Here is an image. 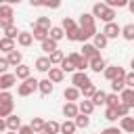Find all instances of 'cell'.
Wrapping results in <instances>:
<instances>
[{
  "mask_svg": "<svg viewBox=\"0 0 134 134\" xmlns=\"http://www.w3.org/2000/svg\"><path fill=\"white\" fill-rule=\"evenodd\" d=\"M38 82L40 80H36V77H27V80H23L19 86H17V94L19 96H29V94H34L36 90H38Z\"/></svg>",
  "mask_w": 134,
  "mask_h": 134,
  "instance_id": "6da1fadb",
  "label": "cell"
},
{
  "mask_svg": "<svg viewBox=\"0 0 134 134\" xmlns=\"http://www.w3.org/2000/svg\"><path fill=\"white\" fill-rule=\"evenodd\" d=\"M71 84H73L77 90H82V88H86V86L92 84V82H90V77H88L86 71H73V75H71Z\"/></svg>",
  "mask_w": 134,
  "mask_h": 134,
  "instance_id": "7a4b0ae2",
  "label": "cell"
},
{
  "mask_svg": "<svg viewBox=\"0 0 134 134\" xmlns=\"http://www.w3.org/2000/svg\"><path fill=\"white\" fill-rule=\"evenodd\" d=\"M67 59L75 65V71H86L88 67H90V63H88V59H84L80 52H71V54H67Z\"/></svg>",
  "mask_w": 134,
  "mask_h": 134,
  "instance_id": "3957f363",
  "label": "cell"
},
{
  "mask_svg": "<svg viewBox=\"0 0 134 134\" xmlns=\"http://www.w3.org/2000/svg\"><path fill=\"white\" fill-rule=\"evenodd\" d=\"M103 34L107 36V40L119 38V36H121V25H117L115 21H111V23H105V27H103Z\"/></svg>",
  "mask_w": 134,
  "mask_h": 134,
  "instance_id": "277c9868",
  "label": "cell"
},
{
  "mask_svg": "<svg viewBox=\"0 0 134 134\" xmlns=\"http://www.w3.org/2000/svg\"><path fill=\"white\" fill-rule=\"evenodd\" d=\"M84 59H88V61H92V59H96V57H100V52H98V48L94 46V44H90V42H84V46H82V52H80Z\"/></svg>",
  "mask_w": 134,
  "mask_h": 134,
  "instance_id": "5b68a950",
  "label": "cell"
},
{
  "mask_svg": "<svg viewBox=\"0 0 134 134\" xmlns=\"http://www.w3.org/2000/svg\"><path fill=\"white\" fill-rule=\"evenodd\" d=\"M15 84H17L15 73H2L0 75V90H10Z\"/></svg>",
  "mask_w": 134,
  "mask_h": 134,
  "instance_id": "8992f818",
  "label": "cell"
},
{
  "mask_svg": "<svg viewBox=\"0 0 134 134\" xmlns=\"http://www.w3.org/2000/svg\"><path fill=\"white\" fill-rule=\"evenodd\" d=\"M119 103H124V105H128L130 109L134 107V90L132 88H124L121 92H119Z\"/></svg>",
  "mask_w": 134,
  "mask_h": 134,
  "instance_id": "52a82bcc",
  "label": "cell"
},
{
  "mask_svg": "<svg viewBox=\"0 0 134 134\" xmlns=\"http://www.w3.org/2000/svg\"><path fill=\"white\" fill-rule=\"evenodd\" d=\"M6 61H8V65H10V67H17V65H21V63H23V52L15 48V50H10V52L6 54Z\"/></svg>",
  "mask_w": 134,
  "mask_h": 134,
  "instance_id": "ba28073f",
  "label": "cell"
},
{
  "mask_svg": "<svg viewBox=\"0 0 134 134\" xmlns=\"http://www.w3.org/2000/svg\"><path fill=\"white\" fill-rule=\"evenodd\" d=\"M38 90H40V94H42V96H48V94H52L54 84H52L48 77H44V80H40V82H38Z\"/></svg>",
  "mask_w": 134,
  "mask_h": 134,
  "instance_id": "9c48e42d",
  "label": "cell"
},
{
  "mask_svg": "<svg viewBox=\"0 0 134 134\" xmlns=\"http://www.w3.org/2000/svg\"><path fill=\"white\" fill-rule=\"evenodd\" d=\"M77 27H82V29H86V27H96L92 13H82V15H80V23H77Z\"/></svg>",
  "mask_w": 134,
  "mask_h": 134,
  "instance_id": "30bf717a",
  "label": "cell"
},
{
  "mask_svg": "<svg viewBox=\"0 0 134 134\" xmlns=\"http://www.w3.org/2000/svg\"><path fill=\"white\" fill-rule=\"evenodd\" d=\"M29 75H31V67H29V65L21 63V65L15 67V77H17V80H27Z\"/></svg>",
  "mask_w": 134,
  "mask_h": 134,
  "instance_id": "8fae6325",
  "label": "cell"
},
{
  "mask_svg": "<svg viewBox=\"0 0 134 134\" xmlns=\"http://www.w3.org/2000/svg\"><path fill=\"white\" fill-rule=\"evenodd\" d=\"M46 73H48V80H50L52 84H59V82H63V77H65V73H63L61 67H50Z\"/></svg>",
  "mask_w": 134,
  "mask_h": 134,
  "instance_id": "7c38bea8",
  "label": "cell"
},
{
  "mask_svg": "<svg viewBox=\"0 0 134 134\" xmlns=\"http://www.w3.org/2000/svg\"><path fill=\"white\" fill-rule=\"evenodd\" d=\"M119 130L121 132H128V134H134V117H130V115L121 117L119 119Z\"/></svg>",
  "mask_w": 134,
  "mask_h": 134,
  "instance_id": "4fadbf2b",
  "label": "cell"
},
{
  "mask_svg": "<svg viewBox=\"0 0 134 134\" xmlns=\"http://www.w3.org/2000/svg\"><path fill=\"white\" fill-rule=\"evenodd\" d=\"M88 63H90L88 69H92L94 73H100V71H105V67H107V61H105L103 57H96V59H92V61H88Z\"/></svg>",
  "mask_w": 134,
  "mask_h": 134,
  "instance_id": "5bb4252c",
  "label": "cell"
},
{
  "mask_svg": "<svg viewBox=\"0 0 134 134\" xmlns=\"http://www.w3.org/2000/svg\"><path fill=\"white\" fill-rule=\"evenodd\" d=\"M80 90L75 88V86H69V88H65V92H63V98L67 100V103H75L77 98H80Z\"/></svg>",
  "mask_w": 134,
  "mask_h": 134,
  "instance_id": "9a60e30c",
  "label": "cell"
},
{
  "mask_svg": "<svg viewBox=\"0 0 134 134\" xmlns=\"http://www.w3.org/2000/svg\"><path fill=\"white\" fill-rule=\"evenodd\" d=\"M4 121H6V130H13V132H17V130L23 126V124H21V117H19V115H15V113H13V115H8Z\"/></svg>",
  "mask_w": 134,
  "mask_h": 134,
  "instance_id": "2e32d148",
  "label": "cell"
},
{
  "mask_svg": "<svg viewBox=\"0 0 134 134\" xmlns=\"http://www.w3.org/2000/svg\"><path fill=\"white\" fill-rule=\"evenodd\" d=\"M31 42H34V36L29 31H19V36H17V44L19 46L27 48V46H31Z\"/></svg>",
  "mask_w": 134,
  "mask_h": 134,
  "instance_id": "e0dca14e",
  "label": "cell"
},
{
  "mask_svg": "<svg viewBox=\"0 0 134 134\" xmlns=\"http://www.w3.org/2000/svg\"><path fill=\"white\" fill-rule=\"evenodd\" d=\"M77 113H80V111H77V103H65V105H63V115H65L67 119H73Z\"/></svg>",
  "mask_w": 134,
  "mask_h": 134,
  "instance_id": "ac0fdd59",
  "label": "cell"
},
{
  "mask_svg": "<svg viewBox=\"0 0 134 134\" xmlns=\"http://www.w3.org/2000/svg\"><path fill=\"white\" fill-rule=\"evenodd\" d=\"M15 10L10 4H0V21H13Z\"/></svg>",
  "mask_w": 134,
  "mask_h": 134,
  "instance_id": "d6986e66",
  "label": "cell"
},
{
  "mask_svg": "<svg viewBox=\"0 0 134 134\" xmlns=\"http://www.w3.org/2000/svg\"><path fill=\"white\" fill-rule=\"evenodd\" d=\"M77 111H80V113H84V115H90V113L94 111V105H92V100H90V98H84V100H80V103H77Z\"/></svg>",
  "mask_w": 134,
  "mask_h": 134,
  "instance_id": "ffe728a7",
  "label": "cell"
},
{
  "mask_svg": "<svg viewBox=\"0 0 134 134\" xmlns=\"http://www.w3.org/2000/svg\"><path fill=\"white\" fill-rule=\"evenodd\" d=\"M92 44H94V46H96V48H98V50H100V48H105V46H107V44H109V40H107V36H105V34H103V31H100V34H98V31H96V34H94V36H92Z\"/></svg>",
  "mask_w": 134,
  "mask_h": 134,
  "instance_id": "44dd1931",
  "label": "cell"
},
{
  "mask_svg": "<svg viewBox=\"0 0 134 134\" xmlns=\"http://www.w3.org/2000/svg\"><path fill=\"white\" fill-rule=\"evenodd\" d=\"M50 67H52V65H50V59H48V57H38V59H36V69H38V71L46 73Z\"/></svg>",
  "mask_w": 134,
  "mask_h": 134,
  "instance_id": "7402d4cb",
  "label": "cell"
},
{
  "mask_svg": "<svg viewBox=\"0 0 134 134\" xmlns=\"http://www.w3.org/2000/svg\"><path fill=\"white\" fill-rule=\"evenodd\" d=\"M107 8H109V6H107L105 2H96V4L92 6V17H94V19H103V15L107 13Z\"/></svg>",
  "mask_w": 134,
  "mask_h": 134,
  "instance_id": "603a6c76",
  "label": "cell"
},
{
  "mask_svg": "<svg viewBox=\"0 0 134 134\" xmlns=\"http://www.w3.org/2000/svg\"><path fill=\"white\" fill-rule=\"evenodd\" d=\"M48 38H50V40H54V42L63 40V38H65V31H63V27H57V25H52V27L48 29Z\"/></svg>",
  "mask_w": 134,
  "mask_h": 134,
  "instance_id": "cb8c5ba5",
  "label": "cell"
},
{
  "mask_svg": "<svg viewBox=\"0 0 134 134\" xmlns=\"http://www.w3.org/2000/svg\"><path fill=\"white\" fill-rule=\"evenodd\" d=\"M40 46H42V50L44 52H54V50H59V42H54V40H50V38H46L44 42H40Z\"/></svg>",
  "mask_w": 134,
  "mask_h": 134,
  "instance_id": "d4e9b609",
  "label": "cell"
},
{
  "mask_svg": "<svg viewBox=\"0 0 134 134\" xmlns=\"http://www.w3.org/2000/svg\"><path fill=\"white\" fill-rule=\"evenodd\" d=\"M73 124H75V128H88V126H90V115L77 113V115L73 117Z\"/></svg>",
  "mask_w": 134,
  "mask_h": 134,
  "instance_id": "484cf974",
  "label": "cell"
},
{
  "mask_svg": "<svg viewBox=\"0 0 134 134\" xmlns=\"http://www.w3.org/2000/svg\"><path fill=\"white\" fill-rule=\"evenodd\" d=\"M75 124H73V119H65L63 124H61V130H59V134H75Z\"/></svg>",
  "mask_w": 134,
  "mask_h": 134,
  "instance_id": "4316f807",
  "label": "cell"
},
{
  "mask_svg": "<svg viewBox=\"0 0 134 134\" xmlns=\"http://www.w3.org/2000/svg\"><path fill=\"white\" fill-rule=\"evenodd\" d=\"M2 31H4V38H10V40H17V36H19V29H17V25H15V23L4 25V27H2Z\"/></svg>",
  "mask_w": 134,
  "mask_h": 134,
  "instance_id": "83f0119b",
  "label": "cell"
},
{
  "mask_svg": "<svg viewBox=\"0 0 134 134\" xmlns=\"http://www.w3.org/2000/svg\"><path fill=\"white\" fill-rule=\"evenodd\" d=\"M31 36H34V40H38V42H44V40L48 38V29L34 25V31H31Z\"/></svg>",
  "mask_w": 134,
  "mask_h": 134,
  "instance_id": "f1b7e54d",
  "label": "cell"
},
{
  "mask_svg": "<svg viewBox=\"0 0 134 134\" xmlns=\"http://www.w3.org/2000/svg\"><path fill=\"white\" fill-rule=\"evenodd\" d=\"M59 130H61V124L59 121H54V119L44 121V132L46 134H59Z\"/></svg>",
  "mask_w": 134,
  "mask_h": 134,
  "instance_id": "f546056e",
  "label": "cell"
},
{
  "mask_svg": "<svg viewBox=\"0 0 134 134\" xmlns=\"http://www.w3.org/2000/svg\"><path fill=\"white\" fill-rule=\"evenodd\" d=\"M121 38L128 42H134V23H128L121 27Z\"/></svg>",
  "mask_w": 134,
  "mask_h": 134,
  "instance_id": "4dcf8cb0",
  "label": "cell"
},
{
  "mask_svg": "<svg viewBox=\"0 0 134 134\" xmlns=\"http://www.w3.org/2000/svg\"><path fill=\"white\" fill-rule=\"evenodd\" d=\"M105 98H107V92H103V90H96L94 94H92V105L94 107H100V105H105Z\"/></svg>",
  "mask_w": 134,
  "mask_h": 134,
  "instance_id": "1f68e13d",
  "label": "cell"
},
{
  "mask_svg": "<svg viewBox=\"0 0 134 134\" xmlns=\"http://www.w3.org/2000/svg\"><path fill=\"white\" fill-rule=\"evenodd\" d=\"M0 50L2 52H10V50H15V40H10V38H0Z\"/></svg>",
  "mask_w": 134,
  "mask_h": 134,
  "instance_id": "d6a6232c",
  "label": "cell"
},
{
  "mask_svg": "<svg viewBox=\"0 0 134 134\" xmlns=\"http://www.w3.org/2000/svg\"><path fill=\"white\" fill-rule=\"evenodd\" d=\"M48 59H50V65L54 67V65H61V63H63L65 54H63V50H54V52H50V54H48Z\"/></svg>",
  "mask_w": 134,
  "mask_h": 134,
  "instance_id": "836d02e7",
  "label": "cell"
},
{
  "mask_svg": "<svg viewBox=\"0 0 134 134\" xmlns=\"http://www.w3.org/2000/svg\"><path fill=\"white\" fill-rule=\"evenodd\" d=\"M61 27H63V31L67 34V31H71V29H75L77 27V23L71 19V17H63V23H61Z\"/></svg>",
  "mask_w": 134,
  "mask_h": 134,
  "instance_id": "e575fe53",
  "label": "cell"
},
{
  "mask_svg": "<svg viewBox=\"0 0 134 134\" xmlns=\"http://www.w3.org/2000/svg\"><path fill=\"white\" fill-rule=\"evenodd\" d=\"M65 36H67V40H69V42H82V29H80V27H75V29L67 31Z\"/></svg>",
  "mask_w": 134,
  "mask_h": 134,
  "instance_id": "d590c367",
  "label": "cell"
},
{
  "mask_svg": "<svg viewBox=\"0 0 134 134\" xmlns=\"http://www.w3.org/2000/svg\"><path fill=\"white\" fill-rule=\"evenodd\" d=\"M0 105H15V98L8 90H0Z\"/></svg>",
  "mask_w": 134,
  "mask_h": 134,
  "instance_id": "8d00e7d4",
  "label": "cell"
},
{
  "mask_svg": "<svg viewBox=\"0 0 134 134\" xmlns=\"http://www.w3.org/2000/svg\"><path fill=\"white\" fill-rule=\"evenodd\" d=\"M29 126H31L34 132H42V130H44V119H42V117H31Z\"/></svg>",
  "mask_w": 134,
  "mask_h": 134,
  "instance_id": "74e56055",
  "label": "cell"
},
{
  "mask_svg": "<svg viewBox=\"0 0 134 134\" xmlns=\"http://www.w3.org/2000/svg\"><path fill=\"white\" fill-rule=\"evenodd\" d=\"M59 67L63 69V73H73V71H75V65H73V63H71V61H69L67 57L63 59V63H61Z\"/></svg>",
  "mask_w": 134,
  "mask_h": 134,
  "instance_id": "f35d334b",
  "label": "cell"
},
{
  "mask_svg": "<svg viewBox=\"0 0 134 134\" xmlns=\"http://www.w3.org/2000/svg\"><path fill=\"white\" fill-rule=\"evenodd\" d=\"M117 67H119V65H111V67H105V71H103L105 80H109V82H111V80L117 75Z\"/></svg>",
  "mask_w": 134,
  "mask_h": 134,
  "instance_id": "ab89813d",
  "label": "cell"
},
{
  "mask_svg": "<svg viewBox=\"0 0 134 134\" xmlns=\"http://www.w3.org/2000/svg\"><path fill=\"white\" fill-rule=\"evenodd\" d=\"M124 88H126V82H124V80H117V77H115V80H111V90H113L115 94H119Z\"/></svg>",
  "mask_w": 134,
  "mask_h": 134,
  "instance_id": "60d3db41",
  "label": "cell"
},
{
  "mask_svg": "<svg viewBox=\"0 0 134 134\" xmlns=\"http://www.w3.org/2000/svg\"><path fill=\"white\" fill-rule=\"evenodd\" d=\"M105 105H107V107H117V105H119V94H115V92L107 94V98H105Z\"/></svg>",
  "mask_w": 134,
  "mask_h": 134,
  "instance_id": "b9f144b4",
  "label": "cell"
},
{
  "mask_svg": "<svg viewBox=\"0 0 134 134\" xmlns=\"http://www.w3.org/2000/svg\"><path fill=\"white\" fill-rule=\"evenodd\" d=\"M34 25H38V27H44V29H50V27H52V23H50V17H38Z\"/></svg>",
  "mask_w": 134,
  "mask_h": 134,
  "instance_id": "7bdbcfd3",
  "label": "cell"
},
{
  "mask_svg": "<svg viewBox=\"0 0 134 134\" xmlns=\"http://www.w3.org/2000/svg\"><path fill=\"white\" fill-rule=\"evenodd\" d=\"M113 109H115V113H117V117H119V119H121V117H126V115L130 113V107H128V105H124V103H119V105H117V107H113Z\"/></svg>",
  "mask_w": 134,
  "mask_h": 134,
  "instance_id": "ee69618b",
  "label": "cell"
},
{
  "mask_svg": "<svg viewBox=\"0 0 134 134\" xmlns=\"http://www.w3.org/2000/svg\"><path fill=\"white\" fill-rule=\"evenodd\" d=\"M13 109H15V105H0V117L6 119L8 115H13Z\"/></svg>",
  "mask_w": 134,
  "mask_h": 134,
  "instance_id": "f6af8a7d",
  "label": "cell"
},
{
  "mask_svg": "<svg viewBox=\"0 0 134 134\" xmlns=\"http://www.w3.org/2000/svg\"><path fill=\"white\" fill-rule=\"evenodd\" d=\"M80 92L84 94V98H92V94L96 92V86H94V84H88V86H86V88H82Z\"/></svg>",
  "mask_w": 134,
  "mask_h": 134,
  "instance_id": "bcb514c9",
  "label": "cell"
},
{
  "mask_svg": "<svg viewBox=\"0 0 134 134\" xmlns=\"http://www.w3.org/2000/svg\"><path fill=\"white\" fill-rule=\"evenodd\" d=\"M105 119H107V121H117V113H115L113 107H107V109H105Z\"/></svg>",
  "mask_w": 134,
  "mask_h": 134,
  "instance_id": "7dc6e473",
  "label": "cell"
},
{
  "mask_svg": "<svg viewBox=\"0 0 134 134\" xmlns=\"http://www.w3.org/2000/svg\"><path fill=\"white\" fill-rule=\"evenodd\" d=\"M103 21H105V23H111V21H115V8H107V13L103 15Z\"/></svg>",
  "mask_w": 134,
  "mask_h": 134,
  "instance_id": "c3c4849f",
  "label": "cell"
},
{
  "mask_svg": "<svg viewBox=\"0 0 134 134\" xmlns=\"http://www.w3.org/2000/svg\"><path fill=\"white\" fill-rule=\"evenodd\" d=\"M42 6H46V8H59L61 0H42Z\"/></svg>",
  "mask_w": 134,
  "mask_h": 134,
  "instance_id": "681fc988",
  "label": "cell"
},
{
  "mask_svg": "<svg viewBox=\"0 0 134 134\" xmlns=\"http://www.w3.org/2000/svg\"><path fill=\"white\" fill-rule=\"evenodd\" d=\"M126 88H132L134 90V71H130V73H126Z\"/></svg>",
  "mask_w": 134,
  "mask_h": 134,
  "instance_id": "f907efd6",
  "label": "cell"
},
{
  "mask_svg": "<svg viewBox=\"0 0 134 134\" xmlns=\"http://www.w3.org/2000/svg\"><path fill=\"white\" fill-rule=\"evenodd\" d=\"M8 61H6V57H0V75L2 73H8Z\"/></svg>",
  "mask_w": 134,
  "mask_h": 134,
  "instance_id": "816d5d0a",
  "label": "cell"
},
{
  "mask_svg": "<svg viewBox=\"0 0 134 134\" xmlns=\"http://www.w3.org/2000/svg\"><path fill=\"white\" fill-rule=\"evenodd\" d=\"M98 134H121V130H119L117 126H109V128H105V130H100Z\"/></svg>",
  "mask_w": 134,
  "mask_h": 134,
  "instance_id": "f5cc1de1",
  "label": "cell"
},
{
  "mask_svg": "<svg viewBox=\"0 0 134 134\" xmlns=\"http://www.w3.org/2000/svg\"><path fill=\"white\" fill-rule=\"evenodd\" d=\"M17 134H36V132L31 130V126H21V128L17 130Z\"/></svg>",
  "mask_w": 134,
  "mask_h": 134,
  "instance_id": "db71d44e",
  "label": "cell"
},
{
  "mask_svg": "<svg viewBox=\"0 0 134 134\" xmlns=\"http://www.w3.org/2000/svg\"><path fill=\"white\" fill-rule=\"evenodd\" d=\"M121 6H128V0H117V4H115V8H121Z\"/></svg>",
  "mask_w": 134,
  "mask_h": 134,
  "instance_id": "11a10c76",
  "label": "cell"
},
{
  "mask_svg": "<svg viewBox=\"0 0 134 134\" xmlns=\"http://www.w3.org/2000/svg\"><path fill=\"white\" fill-rule=\"evenodd\" d=\"M128 10L134 15V0H128Z\"/></svg>",
  "mask_w": 134,
  "mask_h": 134,
  "instance_id": "9f6ffc18",
  "label": "cell"
},
{
  "mask_svg": "<svg viewBox=\"0 0 134 134\" xmlns=\"http://www.w3.org/2000/svg\"><path fill=\"white\" fill-rule=\"evenodd\" d=\"M31 6H42V0H29Z\"/></svg>",
  "mask_w": 134,
  "mask_h": 134,
  "instance_id": "6f0895ef",
  "label": "cell"
},
{
  "mask_svg": "<svg viewBox=\"0 0 134 134\" xmlns=\"http://www.w3.org/2000/svg\"><path fill=\"white\" fill-rule=\"evenodd\" d=\"M4 130H6V121L0 117V132H4Z\"/></svg>",
  "mask_w": 134,
  "mask_h": 134,
  "instance_id": "680465c9",
  "label": "cell"
},
{
  "mask_svg": "<svg viewBox=\"0 0 134 134\" xmlns=\"http://www.w3.org/2000/svg\"><path fill=\"white\" fill-rule=\"evenodd\" d=\"M19 2H21V0H4V4H10V6H13V4H19Z\"/></svg>",
  "mask_w": 134,
  "mask_h": 134,
  "instance_id": "91938a15",
  "label": "cell"
},
{
  "mask_svg": "<svg viewBox=\"0 0 134 134\" xmlns=\"http://www.w3.org/2000/svg\"><path fill=\"white\" fill-rule=\"evenodd\" d=\"M130 67H132V71H134V59H132V61H130Z\"/></svg>",
  "mask_w": 134,
  "mask_h": 134,
  "instance_id": "94428289",
  "label": "cell"
},
{
  "mask_svg": "<svg viewBox=\"0 0 134 134\" xmlns=\"http://www.w3.org/2000/svg\"><path fill=\"white\" fill-rule=\"evenodd\" d=\"M6 134H17V132H13V130H8V132H6Z\"/></svg>",
  "mask_w": 134,
  "mask_h": 134,
  "instance_id": "6125c7cd",
  "label": "cell"
},
{
  "mask_svg": "<svg viewBox=\"0 0 134 134\" xmlns=\"http://www.w3.org/2000/svg\"><path fill=\"white\" fill-rule=\"evenodd\" d=\"M36 134H46V132H44V130H42V132H36Z\"/></svg>",
  "mask_w": 134,
  "mask_h": 134,
  "instance_id": "be15d7a7",
  "label": "cell"
},
{
  "mask_svg": "<svg viewBox=\"0 0 134 134\" xmlns=\"http://www.w3.org/2000/svg\"><path fill=\"white\" fill-rule=\"evenodd\" d=\"M0 4H4V0H0Z\"/></svg>",
  "mask_w": 134,
  "mask_h": 134,
  "instance_id": "e7e4bbea",
  "label": "cell"
}]
</instances>
